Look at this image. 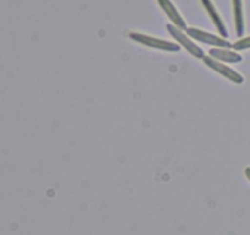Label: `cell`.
<instances>
[{"mask_svg":"<svg viewBox=\"0 0 250 235\" xmlns=\"http://www.w3.org/2000/svg\"><path fill=\"white\" fill-rule=\"evenodd\" d=\"M129 38L132 41L137 42V43H141L143 46L149 47V48L158 49L161 51H168V53H178L181 50L180 44L173 43V42H168L166 39L158 38V37L149 36V34L144 33H138V32H131L128 34Z\"/></svg>","mask_w":250,"mask_h":235,"instance_id":"cell-1","label":"cell"},{"mask_svg":"<svg viewBox=\"0 0 250 235\" xmlns=\"http://www.w3.org/2000/svg\"><path fill=\"white\" fill-rule=\"evenodd\" d=\"M166 28H167L168 33H170L171 36L176 39V42H177V43L180 44L183 49H186V50H187L190 55L194 56L195 59L204 58L205 56L204 50H203V49L200 48V47L198 46L194 41H192V38H190L188 34H186L182 29L177 28V27L172 24H166Z\"/></svg>","mask_w":250,"mask_h":235,"instance_id":"cell-2","label":"cell"},{"mask_svg":"<svg viewBox=\"0 0 250 235\" xmlns=\"http://www.w3.org/2000/svg\"><path fill=\"white\" fill-rule=\"evenodd\" d=\"M186 33H187L192 39H195V41L200 42V43L209 44V46H212L214 48L231 49L232 46H233L231 42L222 38L221 36H215V34L205 32L200 28H195V27H188V28L186 29Z\"/></svg>","mask_w":250,"mask_h":235,"instance_id":"cell-3","label":"cell"},{"mask_svg":"<svg viewBox=\"0 0 250 235\" xmlns=\"http://www.w3.org/2000/svg\"><path fill=\"white\" fill-rule=\"evenodd\" d=\"M202 60L208 68L211 69L212 71H215V72H217L219 75H221L222 77L227 78V80L231 81V82L237 83V85H242V83L244 82L243 75H241L238 71L233 70V69L229 68V66L225 65V63H221V61L207 55H205Z\"/></svg>","mask_w":250,"mask_h":235,"instance_id":"cell-4","label":"cell"},{"mask_svg":"<svg viewBox=\"0 0 250 235\" xmlns=\"http://www.w3.org/2000/svg\"><path fill=\"white\" fill-rule=\"evenodd\" d=\"M158 4L160 5L161 10L166 14V16L171 20L172 24H175L177 28L180 29H187V24H186V20L183 19L182 15L180 14V11L177 10V7L173 5V2L171 0H158Z\"/></svg>","mask_w":250,"mask_h":235,"instance_id":"cell-5","label":"cell"},{"mask_svg":"<svg viewBox=\"0 0 250 235\" xmlns=\"http://www.w3.org/2000/svg\"><path fill=\"white\" fill-rule=\"evenodd\" d=\"M200 1H202V5L204 6L205 11L208 12L209 17L211 19L214 26L216 27V29H217V32L220 33V36H221L222 38L226 39L227 37H229V32H227L226 24H225L224 20H222L221 16H220L219 11H217V9L215 7L212 0H200Z\"/></svg>","mask_w":250,"mask_h":235,"instance_id":"cell-6","label":"cell"},{"mask_svg":"<svg viewBox=\"0 0 250 235\" xmlns=\"http://www.w3.org/2000/svg\"><path fill=\"white\" fill-rule=\"evenodd\" d=\"M209 56L227 64H238L243 61V56L236 50H229L225 48H212L209 50Z\"/></svg>","mask_w":250,"mask_h":235,"instance_id":"cell-7","label":"cell"},{"mask_svg":"<svg viewBox=\"0 0 250 235\" xmlns=\"http://www.w3.org/2000/svg\"><path fill=\"white\" fill-rule=\"evenodd\" d=\"M234 17V28H236L237 37L242 38L244 34V12H243V0H232Z\"/></svg>","mask_w":250,"mask_h":235,"instance_id":"cell-8","label":"cell"},{"mask_svg":"<svg viewBox=\"0 0 250 235\" xmlns=\"http://www.w3.org/2000/svg\"><path fill=\"white\" fill-rule=\"evenodd\" d=\"M232 48L234 49V50H248L250 49V36L249 37H244V38H241L238 39L237 42H234L233 46H232Z\"/></svg>","mask_w":250,"mask_h":235,"instance_id":"cell-9","label":"cell"},{"mask_svg":"<svg viewBox=\"0 0 250 235\" xmlns=\"http://www.w3.org/2000/svg\"><path fill=\"white\" fill-rule=\"evenodd\" d=\"M244 174H246L247 179L250 181V166H248V168H246V170H244Z\"/></svg>","mask_w":250,"mask_h":235,"instance_id":"cell-10","label":"cell"}]
</instances>
